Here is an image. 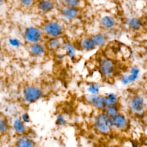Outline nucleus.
Listing matches in <instances>:
<instances>
[{"label":"nucleus","mask_w":147,"mask_h":147,"mask_svg":"<svg viewBox=\"0 0 147 147\" xmlns=\"http://www.w3.org/2000/svg\"><path fill=\"white\" fill-rule=\"evenodd\" d=\"M44 35L49 38L62 37L64 29L63 25L59 22L50 21L46 22L41 28Z\"/></svg>","instance_id":"1"},{"label":"nucleus","mask_w":147,"mask_h":147,"mask_svg":"<svg viewBox=\"0 0 147 147\" xmlns=\"http://www.w3.org/2000/svg\"><path fill=\"white\" fill-rule=\"evenodd\" d=\"M44 33L42 29L34 26H29L26 27L23 33V36L25 41L29 44L41 42Z\"/></svg>","instance_id":"2"},{"label":"nucleus","mask_w":147,"mask_h":147,"mask_svg":"<svg viewBox=\"0 0 147 147\" xmlns=\"http://www.w3.org/2000/svg\"><path fill=\"white\" fill-rule=\"evenodd\" d=\"M43 95L41 88L33 85H26L22 90V96L28 103H33L40 99Z\"/></svg>","instance_id":"3"},{"label":"nucleus","mask_w":147,"mask_h":147,"mask_svg":"<svg viewBox=\"0 0 147 147\" xmlns=\"http://www.w3.org/2000/svg\"><path fill=\"white\" fill-rule=\"evenodd\" d=\"M94 125L96 130L103 134L110 133L113 127L110 119L103 113L99 114L96 117Z\"/></svg>","instance_id":"4"},{"label":"nucleus","mask_w":147,"mask_h":147,"mask_svg":"<svg viewBox=\"0 0 147 147\" xmlns=\"http://www.w3.org/2000/svg\"><path fill=\"white\" fill-rule=\"evenodd\" d=\"M99 71L105 78L111 77L115 72V63L110 59L104 57L99 61Z\"/></svg>","instance_id":"5"},{"label":"nucleus","mask_w":147,"mask_h":147,"mask_svg":"<svg viewBox=\"0 0 147 147\" xmlns=\"http://www.w3.org/2000/svg\"><path fill=\"white\" fill-rule=\"evenodd\" d=\"M61 16L67 21H72L76 19L80 14L79 8L63 6L60 10Z\"/></svg>","instance_id":"6"},{"label":"nucleus","mask_w":147,"mask_h":147,"mask_svg":"<svg viewBox=\"0 0 147 147\" xmlns=\"http://www.w3.org/2000/svg\"><path fill=\"white\" fill-rule=\"evenodd\" d=\"M145 100L141 95H136L130 100V106L131 110L137 114L142 113L145 107Z\"/></svg>","instance_id":"7"},{"label":"nucleus","mask_w":147,"mask_h":147,"mask_svg":"<svg viewBox=\"0 0 147 147\" xmlns=\"http://www.w3.org/2000/svg\"><path fill=\"white\" fill-rule=\"evenodd\" d=\"M30 53L34 57H42L45 55L48 51L45 44L42 42L30 44L29 47Z\"/></svg>","instance_id":"8"},{"label":"nucleus","mask_w":147,"mask_h":147,"mask_svg":"<svg viewBox=\"0 0 147 147\" xmlns=\"http://www.w3.org/2000/svg\"><path fill=\"white\" fill-rule=\"evenodd\" d=\"M64 41L62 37H51L47 40L45 45L48 51L52 52H57L62 48Z\"/></svg>","instance_id":"9"},{"label":"nucleus","mask_w":147,"mask_h":147,"mask_svg":"<svg viewBox=\"0 0 147 147\" xmlns=\"http://www.w3.org/2000/svg\"><path fill=\"white\" fill-rule=\"evenodd\" d=\"M112 127H114L115 128L122 130L126 127L127 125V119L122 114H118L117 115H115L114 117L110 119Z\"/></svg>","instance_id":"10"},{"label":"nucleus","mask_w":147,"mask_h":147,"mask_svg":"<svg viewBox=\"0 0 147 147\" xmlns=\"http://www.w3.org/2000/svg\"><path fill=\"white\" fill-rule=\"evenodd\" d=\"M117 23L116 19L112 16L105 15L101 17L100 20V26L107 30L112 29L114 28Z\"/></svg>","instance_id":"11"},{"label":"nucleus","mask_w":147,"mask_h":147,"mask_svg":"<svg viewBox=\"0 0 147 147\" xmlns=\"http://www.w3.org/2000/svg\"><path fill=\"white\" fill-rule=\"evenodd\" d=\"M54 7L55 4L52 0H40L37 3L38 10L43 13L51 11Z\"/></svg>","instance_id":"12"},{"label":"nucleus","mask_w":147,"mask_h":147,"mask_svg":"<svg viewBox=\"0 0 147 147\" xmlns=\"http://www.w3.org/2000/svg\"><path fill=\"white\" fill-rule=\"evenodd\" d=\"M128 28L133 31H138L142 29L143 23L142 21L137 17H131L129 18L126 22Z\"/></svg>","instance_id":"13"},{"label":"nucleus","mask_w":147,"mask_h":147,"mask_svg":"<svg viewBox=\"0 0 147 147\" xmlns=\"http://www.w3.org/2000/svg\"><path fill=\"white\" fill-rule=\"evenodd\" d=\"M62 48L64 51V53L66 56H67L70 59H74L76 55V48L75 45L69 42H64Z\"/></svg>","instance_id":"14"},{"label":"nucleus","mask_w":147,"mask_h":147,"mask_svg":"<svg viewBox=\"0 0 147 147\" xmlns=\"http://www.w3.org/2000/svg\"><path fill=\"white\" fill-rule=\"evenodd\" d=\"M80 48L86 51H93L96 48L91 37H86L80 41Z\"/></svg>","instance_id":"15"},{"label":"nucleus","mask_w":147,"mask_h":147,"mask_svg":"<svg viewBox=\"0 0 147 147\" xmlns=\"http://www.w3.org/2000/svg\"><path fill=\"white\" fill-rule=\"evenodd\" d=\"M88 100L96 108L102 109L105 107L103 96H100L98 94H90V95L88 96Z\"/></svg>","instance_id":"16"},{"label":"nucleus","mask_w":147,"mask_h":147,"mask_svg":"<svg viewBox=\"0 0 147 147\" xmlns=\"http://www.w3.org/2000/svg\"><path fill=\"white\" fill-rule=\"evenodd\" d=\"M91 38L96 48L103 47L105 45L107 41L106 35L102 33H97L92 35Z\"/></svg>","instance_id":"17"},{"label":"nucleus","mask_w":147,"mask_h":147,"mask_svg":"<svg viewBox=\"0 0 147 147\" xmlns=\"http://www.w3.org/2000/svg\"><path fill=\"white\" fill-rule=\"evenodd\" d=\"M34 142L33 141L26 136L19 138L16 142V147H34Z\"/></svg>","instance_id":"18"},{"label":"nucleus","mask_w":147,"mask_h":147,"mask_svg":"<svg viewBox=\"0 0 147 147\" xmlns=\"http://www.w3.org/2000/svg\"><path fill=\"white\" fill-rule=\"evenodd\" d=\"M103 102L105 106L116 105L117 102V96L113 92H110L106 96H103Z\"/></svg>","instance_id":"19"},{"label":"nucleus","mask_w":147,"mask_h":147,"mask_svg":"<svg viewBox=\"0 0 147 147\" xmlns=\"http://www.w3.org/2000/svg\"><path fill=\"white\" fill-rule=\"evenodd\" d=\"M13 127L14 131L19 134H22L26 130L25 123L21 119H16L13 123Z\"/></svg>","instance_id":"20"},{"label":"nucleus","mask_w":147,"mask_h":147,"mask_svg":"<svg viewBox=\"0 0 147 147\" xmlns=\"http://www.w3.org/2000/svg\"><path fill=\"white\" fill-rule=\"evenodd\" d=\"M104 114L109 117L110 119L114 117L118 114V109L115 105L114 106H105V107Z\"/></svg>","instance_id":"21"},{"label":"nucleus","mask_w":147,"mask_h":147,"mask_svg":"<svg viewBox=\"0 0 147 147\" xmlns=\"http://www.w3.org/2000/svg\"><path fill=\"white\" fill-rule=\"evenodd\" d=\"M8 45L13 48L18 49L21 46V41L20 40L15 37H10L7 39Z\"/></svg>","instance_id":"22"},{"label":"nucleus","mask_w":147,"mask_h":147,"mask_svg":"<svg viewBox=\"0 0 147 147\" xmlns=\"http://www.w3.org/2000/svg\"><path fill=\"white\" fill-rule=\"evenodd\" d=\"M64 6L79 8L82 3V0H63Z\"/></svg>","instance_id":"23"},{"label":"nucleus","mask_w":147,"mask_h":147,"mask_svg":"<svg viewBox=\"0 0 147 147\" xmlns=\"http://www.w3.org/2000/svg\"><path fill=\"white\" fill-rule=\"evenodd\" d=\"M9 123L7 121L2 117H0V133H5L9 130Z\"/></svg>","instance_id":"24"},{"label":"nucleus","mask_w":147,"mask_h":147,"mask_svg":"<svg viewBox=\"0 0 147 147\" xmlns=\"http://www.w3.org/2000/svg\"><path fill=\"white\" fill-rule=\"evenodd\" d=\"M87 90L90 94H98L99 91V86L96 83H92L88 86Z\"/></svg>","instance_id":"25"},{"label":"nucleus","mask_w":147,"mask_h":147,"mask_svg":"<svg viewBox=\"0 0 147 147\" xmlns=\"http://www.w3.org/2000/svg\"><path fill=\"white\" fill-rule=\"evenodd\" d=\"M18 2L21 6L28 8L32 7L33 5L34 0H18Z\"/></svg>","instance_id":"26"},{"label":"nucleus","mask_w":147,"mask_h":147,"mask_svg":"<svg viewBox=\"0 0 147 147\" xmlns=\"http://www.w3.org/2000/svg\"><path fill=\"white\" fill-rule=\"evenodd\" d=\"M21 121L25 123H28L30 121V118L28 113H24L21 115Z\"/></svg>","instance_id":"27"},{"label":"nucleus","mask_w":147,"mask_h":147,"mask_svg":"<svg viewBox=\"0 0 147 147\" xmlns=\"http://www.w3.org/2000/svg\"><path fill=\"white\" fill-rule=\"evenodd\" d=\"M57 122L59 125H64L65 123V121L62 116L59 115L57 118Z\"/></svg>","instance_id":"28"},{"label":"nucleus","mask_w":147,"mask_h":147,"mask_svg":"<svg viewBox=\"0 0 147 147\" xmlns=\"http://www.w3.org/2000/svg\"><path fill=\"white\" fill-rule=\"evenodd\" d=\"M3 55L1 53V52H0V63L3 61Z\"/></svg>","instance_id":"29"},{"label":"nucleus","mask_w":147,"mask_h":147,"mask_svg":"<svg viewBox=\"0 0 147 147\" xmlns=\"http://www.w3.org/2000/svg\"><path fill=\"white\" fill-rule=\"evenodd\" d=\"M5 2V0H0V6Z\"/></svg>","instance_id":"30"}]
</instances>
